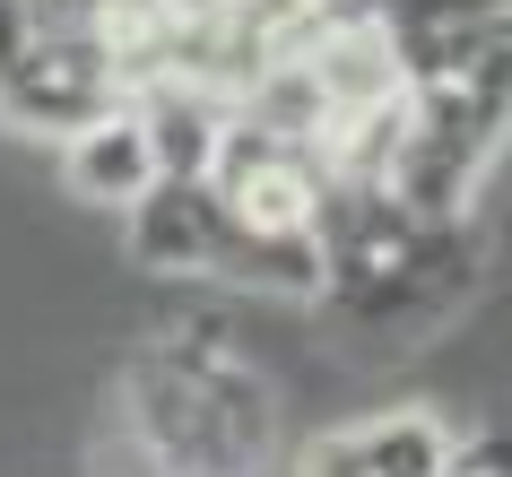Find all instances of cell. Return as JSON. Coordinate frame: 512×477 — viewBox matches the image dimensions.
<instances>
[{"mask_svg": "<svg viewBox=\"0 0 512 477\" xmlns=\"http://www.w3.org/2000/svg\"><path fill=\"white\" fill-rule=\"evenodd\" d=\"M452 443L460 434L434 408H382V417H356L322 443H304L296 477H443Z\"/></svg>", "mask_w": 512, "mask_h": 477, "instance_id": "cell-6", "label": "cell"}, {"mask_svg": "<svg viewBox=\"0 0 512 477\" xmlns=\"http://www.w3.org/2000/svg\"><path fill=\"white\" fill-rule=\"evenodd\" d=\"M209 278L217 287H252V295H322V243L313 235H252V226H226Z\"/></svg>", "mask_w": 512, "mask_h": 477, "instance_id": "cell-9", "label": "cell"}, {"mask_svg": "<svg viewBox=\"0 0 512 477\" xmlns=\"http://www.w3.org/2000/svg\"><path fill=\"white\" fill-rule=\"evenodd\" d=\"M27 27L44 35H87V44H122V0H9Z\"/></svg>", "mask_w": 512, "mask_h": 477, "instance_id": "cell-10", "label": "cell"}, {"mask_svg": "<svg viewBox=\"0 0 512 477\" xmlns=\"http://www.w3.org/2000/svg\"><path fill=\"white\" fill-rule=\"evenodd\" d=\"M200 183L217 191L226 226H252V235H313L339 174L322 165V148L270 139V131H252V122H235V113H226V131H217L209 165H200Z\"/></svg>", "mask_w": 512, "mask_h": 477, "instance_id": "cell-4", "label": "cell"}, {"mask_svg": "<svg viewBox=\"0 0 512 477\" xmlns=\"http://www.w3.org/2000/svg\"><path fill=\"white\" fill-rule=\"evenodd\" d=\"M313 243H322V304L356 330H434L486 278L469 217H408L382 183H330Z\"/></svg>", "mask_w": 512, "mask_h": 477, "instance_id": "cell-2", "label": "cell"}, {"mask_svg": "<svg viewBox=\"0 0 512 477\" xmlns=\"http://www.w3.org/2000/svg\"><path fill=\"white\" fill-rule=\"evenodd\" d=\"M122 417L157 477H261L278 460V391L217 321H183L139 347Z\"/></svg>", "mask_w": 512, "mask_h": 477, "instance_id": "cell-1", "label": "cell"}, {"mask_svg": "<svg viewBox=\"0 0 512 477\" xmlns=\"http://www.w3.org/2000/svg\"><path fill=\"white\" fill-rule=\"evenodd\" d=\"M356 18L382 35L408 87L460 79L478 61L512 53V0H356Z\"/></svg>", "mask_w": 512, "mask_h": 477, "instance_id": "cell-5", "label": "cell"}, {"mask_svg": "<svg viewBox=\"0 0 512 477\" xmlns=\"http://www.w3.org/2000/svg\"><path fill=\"white\" fill-rule=\"evenodd\" d=\"M105 105H122V44L44 35V27H27V18L0 0V113H9L18 131L70 139Z\"/></svg>", "mask_w": 512, "mask_h": 477, "instance_id": "cell-3", "label": "cell"}, {"mask_svg": "<svg viewBox=\"0 0 512 477\" xmlns=\"http://www.w3.org/2000/svg\"><path fill=\"white\" fill-rule=\"evenodd\" d=\"M61 174H70V191H79V200H96V209H131L139 191L157 183L148 122H139L131 105H105L96 122H79V131L61 139Z\"/></svg>", "mask_w": 512, "mask_h": 477, "instance_id": "cell-8", "label": "cell"}, {"mask_svg": "<svg viewBox=\"0 0 512 477\" xmlns=\"http://www.w3.org/2000/svg\"><path fill=\"white\" fill-rule=\"evenodd\" d=\"M122 226H131V261L165 269V278H209L217 243H226V209H217V191L200 174H157L122 209Z\"/></svg>", "mask_w": 512, "mask_h": 477, "instance_id": "cell-7", "label": "cell"}, {"mask_svg": "<svg viewBox=\"0 0 512 477\" xmlns=\"http://www.w3.org/2000/svg\"><path fill=\"white\" fill-rule=\"evenodd\" d=\"M443 477H504V443H495V434L452 443V469H443Z\"/></svg>", "mask_w": 512, "mask_h": 477, "instance_id": "cell-11", "label": "cell"}]
</instances>
